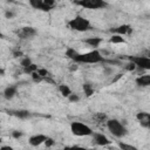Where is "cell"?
Returning <instances> with one entry per match:
<instances>
[{
    "label": "cell",
    "mask_w": 150,
    "mask_h": 150,
    "mask_svg": "<svg viewBox=\"0 0 150 150\" xmlns=\"http://www.w3.org/2000/svg\"><path fill=\"white\" fill-rule=\"evenodd\" d=\"M71 60H74L75 62H79V63H98V62L104 61L102 54L97 49H94V50H90L87 53L76 52Z\"/></svg>",
    "instance_id": "cell-1"
},
{
    "label": "cell",
    "mask_w": 150,
    "mask_h": 150,
    "mask_svg": "<svg viewBox=\"0 0 150 150\" xmlns=\"http://www.w3.org/2000/svg\"><path fill=\"white\" fill-rule=\"evenodd\" d=\"M68 27L71 30H76V32H87L91 28V25L89 22L88 19L81 16V15H76L73 19H70L68 21Z\"/></svg>",
    "instance_id": "cell-2"
},
{
    "label": "cell",
    "mask_w": 150,
    "mask_h": 150,
    "mask_svg": "<svg viewBox=\"0 0 150 150\" xmlns=\"http://www.w3.org/2000/svg\"><path fill=\"white\" fill-rule=\"evenodd\" d=\"M107 128L110 131V134L117 138L124 137L128 134V130L123 123H121L118 120H108L107 121Z\"/></svg>",
    "instance_id": "cell-3"
},
{
    "label": "cell",
    "mask_w": 150,
    "mask_h": 150,
    "mask_svg": "<svg viewBox=\"0 0 150 150\" xmlns=\"http://www.w3.org/2000/svg\"><path fill=\"white\" fill-rule=\"evenodd\" d=\"M70 130L73 132V135L75 136H90L93 134V130L90 127H88L87 124L82 123V122H71L70 124Z\"/></svg>",
    "instance_id": "cell-4"
},
{
    "label": "cell",
    "mask_w": 150,
    "mask_h": 150,
    "mask_svg": "<svg viewBox=\"0 0 150 150\" xmlns=\"http://www.w3.org/2000/svg\"><path fill=\"white\" fill-rule=\"evenodd\" d=\"M76 5L87 8V9H100L107 6L104 0H76Z\"/></svg>",
    "instance_id": "cell-5"
},
{
    "label": "cell",
    "mask_w": 150,
    "mask_h": 150,
    "mask_svg": "<svg viewBox=\"0 0 150 150\" xmlns=\"http://www.w3.org/2000/svg\"><path fill=\"white\" fill-rule=\"evenodd\" d=\"M129 61H131L136 68H139L141 70H149L150 69V59L148 56H129Z\"/></svg>",
    "instance_id": "cell-6"
},
{
    "label": "cell",
    "mask_w": 150,
    "mask_h": 150,
    "mask_svg": "<svg viewBox=\"0 0 150 150\" xmlns=\"http://www.w3.org/2000/svg\"><path fill=\"white\" fill-rule=\"evenodd\" d=\"M18 35L21 39H30V38L36 35V30L33 27H22L18 32Z\"/></svg>",
    "instance_id": "cell-7"
},
{
    "label": "cell",
    "mask_w": 150,
    "mask_h": 150,
    "mask_svg": "<svg viewBox=\"0 0 150 150\" xmlns=\"http://www.w3.org/2000/svg\"><path fill=\"white\" fill-rule=\"evenodd\" d=\"M91 135H93V141H94V143H95L96 145L104 146V145L110 144V141H109L108 137L104 136L103 134H98V132H96V134H91Z\"/></svg>",
    "instance_id": "cell-8"
},
{
    "label": "cell",
    "mask_w": 150,
    "mask_h": 150,
    "mask_svg": "<svg viewBox=\"0 0 150 150\" xmlns=\"http://www.w3.org/2000/svg\"><path fill=\"white\" fill-rule=\"evenodd\" d=\"M137 120L138 122L141 123V125L143 128H150V115L149 112H145V111H142V112H138L137 114Z\"/></svg>",
    "instance_id": "cell-9"
},
{
    "label": "cell",
    "mask_w": 150,
    "mask_h": 150,
    "mask_svg": "<svg viewBox=\"0 0 150 150\" xmlns=\"http://www.w3.org/2000/svg\"><path fill=\"white\" fill-rule=\"evenodd\" d=\"M46 139H47V136L46 135H42V134L33 135V136L29 137V144L33 145V146H38V145L45 143Z\"/></svg>",
    "instance_id": "cell-10"
},
{
    "label": "cell",
    "mask_w": 150,
    "mask_h": 150,
    "mask_svg": "<svg viewBox=\"0 0 150 150\" xmlns=\"http://www.w3.org/2000/svg\"><path fill=\"white\" fill-rule=\"evenodd\" d=\"M131 27L129 25H122V26H118L114 29H111L110 32L111 33H115V34H118V35H125V34H130L131 33Z\"/></svg>",
    "instance_id": "cell-11"
},
{
    "label": "cell",
    "mask_w": 150,
    "mask_h": 150,
    "mask_svg": "<svg viewBox=\"0 0 150 150\" xmlns=\"http://www.w3.org/2000/svg\"><path fill=\"white\" fill-rule=\"evenodd\" d=\"M16 93H18V86H8L4 90V97L6 100H11L16 95Z\"/></svg>",
    "instance_id": "cell-12"
},
{
    "label": "cell",
    "mask_w": 150,
    "mask_h": 150,
    "mask_svg": "<svg viewBox=\"0 0 150 150\" xmlns=\"http://www.w3.org/2000/svg\"><path fill=\"white\" fill-rule=\"evenodd\" d=\"M136 83L139 87H149L150 86V75L144 74L136 79Z\"/></svg>",
    "instance_id": "cell-13"
},
{
    "label": "cell",
    "mask_w": 150,
    "mask_h": 150,
    "mask_svg": "<svg viewBox=\"0 0 150 150\" xmlns=\"http://www.w3.org/2000/svg\"><path fill=\"white\" fill-rule=\"evenodd\" d=\"M101 42H102V39L101 38H97V36H95V38H88V39L84 40V43H87V45H89L90 47H94V48H97Z\"/></svg>",
    "instance_id": "cell-14"
},
{
    "label": "cell",
    "mask_w": 150,
    "mask_h": 150,
    "mask_svg": "<svg viewBox=\"0 0 150 150\" xmlns=\"http://www.w3.org/2000/svg\"><path fill=\"white\" fill-rule=\"evenodd\" d=\"M8 114L14 115V116H16L19 118H27V117H29L28 110H11V111H8Z\"/></svg>",
    "instance_id": "cell-15"
},
{
    "label": "cell",
    "mask_w": 150,
    "mask_h": 150,
    "mask_svg": "<svg viewBox=\"0 0 150 150\" xmlns=\"http://www.w3.org/2000/svg\"><path fill=\"white\" fill-rule=\"evenodd\" d=\"M59 91L62 94V96H64V97H68V95L71 93V90H70V88L67 86V84H60L59 86Z\"/></svg>",
    "instance_id": "cell-16"
},
{
    "label": "cell",
    "mask_w": 150,
    "mask_h": 150,
    "mask_svg": "<svg viewBox=\"0 0 150 150\" xmlns=\"http://www.w3.org/2000/svg\"><path fill=\"white\" fill-rule=\"evenodd\" d=\"M83 91H84L86 96L89 97V96H91L94 94V88H93V86L90 83H84L83 84Z\"/></svg>",
    "instance_id": "cell-17"
},
{
    "label": "cell",
    "mask_w": 150,
    "mask_h": 150,
    "mask_svg": "<svg viewBox=\"0 0 150 150\" xmlns=\"http://www.w3.org/2000/svg\"><path fill=\"white\" fill-rule=\"evenodd\" d=\"M109 41H110L111 43H123V42H124V39L122 38V35L116 34V35H112Z\"/></svg>",
    "instance_id": "cell-18"
},
{
    "label": "cell",
    "mask_w": 150,
    "mask_h": 150,
    "mask_svg": "<svg viewBox=\"0 0 150 150\" xmlns=\"http://www.w3.org/2000/svg\"><path fill=\"white\" fill-rule=\"evenodd\" d=\"M36 70H38V66L34 64V63H32V64H29L28 67L23 68V71L27 73V74H32V73H34V71H36Z\"/></svg>",
    "instance_id": "cell-19"
},
{
    "label": "cell",
    "mask_w": 150,
    "mask_h": 150,
    "mask_svg": "<svg viewBox=\"0 0 150 150\" xmlns=\"http://www.w3.org/2000/svg\"><path fill=\"white\" fill-rule=\"evenodd\" d=\"M118 146L122 149V150H137L136 146L134 145H130V144H125V143H120Z\"/></svg>",
    "instance_id": "cell-20"
},
{
    "label": "cell",
    "mask_w": 150,
    "mask_h": 150,
    "mask_svg": "<svg viewBox=\"0 0 150 150\" xmlns=\"http://www.w3.org/2000/svg\"><path fill=\"white\" fill-rule=\"evenodd\" d=\"M29 64H32L30 59H28V57H23V59L21 60V67H22V68H26V67H28Z\"/></svg>",
    "instance_id": "cell-21"
},
{
    "label": "cell",
    "mask_w": 150,
    "mask_h": 150,
    "mask_svg": "<svg viewBox=\"0 0 150 150\" xmlns=\"http://www.w3.org/2000/svg\"><path fill=\"white\" fill-rule=\"evenodd\" d=\"M68 100H69L70 102H77V101L80 100V97H79V95H77V94L70 93V94L68 95Z\"/></svg>",
    "instance_id": "cell-22"
},
{
    "label": "cell",
    "mask_w": 150,
    "mask_h": 150,
    "mask_svg": "<svg viewBox=\"0 0 150 150\" xmlns=\"http://www.w3.org/2000/svg\"><path fill=\"white\" fill-rule=\"evenodd\" d=\"M12 136H13L14 138H20V137L22 136V132H21V131L15 130V131H13V132H12Z\"/></svg>",
    "instance_id": "cell-23"
},
{
    "label": "cell",
    "mask_w": 150,
    "mask_h": 150,
    "mask_svg": "<svg viewBox=\"0 0 150 150\" xmlns=\"http://www.w3.org/2000/svg\"><path fill=\"white\" fill-rule=\"evenodd\" d=\"M45 144H46L47 146H52V145L54 144V141H53L52 138H49V137H47V139L45 141Z\"/></svg>",
    "instance_id": "cell-24"
},
{
    "label": "cell",
    "mask_w": 150,
    "mask_h": 150,
    "mask_svg": "<svg viewBox=\"0 0 150 150\" xmlns=\"http://www.w3.org/2000/svg\"><path fill=\"white\" fill-rule=\"evenodd\" d=\"M127 66H128V67H127V69H128V70H135V69H136V66H135L131 61H130V63H129V64H127Z\"/></svg>",
    "instance_id": "cell-25"
},
{
    "label": "cell",
    "mask_w": 150,
    "mask_h": 150,
    "mask_svg": "<svg viewBox=\"0 0 150 150\" xmlns=\"http://www.w3.org/2000/svg\"><path fill=\"white\" fill-rule=\"evenodd\" d=\"M13 15H14V14H13L12 12H6V13H5V16H6L7 19H11Z\"/></svg>",
    "instance_id": "cell-26"
},
{
    "label": "cell",
    "mask_w": 150,
    "mask_h": 150,
    "mask_svg": "<svg viewBox=\"0 0 150 150\" xmlns=\"http://www.w3.org/2000/svg\"><path fill=\"white\" fill-rule=\"evenodd\" d=\"M0 74H4V70L2 69H0Z\"/></svg>",
    "instance_id": "cell-27"
}]
</instances>
